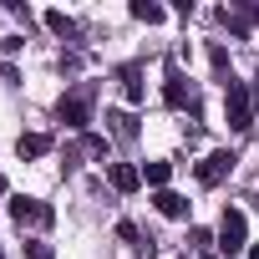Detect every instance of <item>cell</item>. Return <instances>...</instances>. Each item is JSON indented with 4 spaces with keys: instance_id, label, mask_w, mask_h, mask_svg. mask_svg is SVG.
Here are the masks:
<instances>
[{
    "instance_id": "2e32d148",
    "label": "cell",
    "mask_w": 259,
    "mask_h": 259,
    "mask_svg": "<svg viewBox=\"0 0 259 259\" xmlns=\"http://www.w3.org/2000/svg\"><path fill=\"white\" fill-rule=\"evenodd\" d=\"M249 259H259V244H249Z\"/></svg>"
},
{
    "instance_id": "8fae6325",
    "label": "cell",
    "mask_w": 259,
    "mask_h": 259,
    "mask_svg": "<svg viewBox=\"0 0 259 259\" xmlns=\"http://www.w3.org/2000/svg\"><path fill=\"white\" fill-rule=\"evenodd\" d=\"M143 178H148V183H153V188L163 193V183L173 178V163H148V168H143Z\"/></svg>"
},
{
    "instance_id": "ac0fdd59",
    "label": "cell",
    "mask_w": 259,
    "mask_h": 259,
    "mask_svg": "<svg viewBox=\"0 0 259 259\" xmlns=\"http://www.w3.org/2000/svg\"><path fill=\"white\" fill-rule=\"evenodd\" d=\"M0 193H6V178H0Z\"/></svg>"
},
{
    "instance_id": "277c9868",
    "label": "cell",
    "mask_w": 259,
    "mask_h": 259,
    "mask_svg": "<svg viewBox=\"0 0 259 259\" xmlns=\"http://www.w3.org/2000/svg\"><path fill=\"white\" fill-rule=\"evenodd\" d=\"M234 163H239V158H234L229 148H224V153H208V158L198 163V183H203V188L224 183V173H234Z\"/></svg>"
},
{
    "instance_id": "30bf717a",
    "label": "cell",
    "mask_w": 259,
    "mask_h": 259,
    "mask_svg": "<svg viewBox=\"0 0 259 259\" xmlns=\"http://www.w3.org/2000/svg\"><path fill=\"white\" fill-rule=\"evenodd\" d=\"M133 16H138V21H148V26L168 21V11H163V6H153V0H138V6H133Z\"/></svg>"
},
{
    "instance_id": "ba28073f",
    "label": "cell",
    "mask_w": 259,
    "mask_h": 259,
    "mask_svg": "<svg viewBox=\"0 0 259 259\" xmlns=\"http://www.w3.org/2000/svg\"><path fill=\"white\" fill-rule=\"evenodd\" d=\"M153 203H158V213H163V219H188V198H183V193H173V188H163Z\"/></svg>"
},
{
    "instance_id": "e0dca14e",
    "label": "cell",
    "mask_w": 259,
    "mask_h": 259,
    "mask_svg": "<svg viewBox=\"0 0 259 259\" xmlns=\"http://www.w3.org/2000/svg\"><path fill=\"white\" fill-rule=\"evenodd\" d=\"M254 112H259V87H254Z\"/></svg>"
},
{
    "instance_id": "52a82bcc",
    "label": "cell",
    "mask_w": 259,
    "mask_h": 259,
    "mask_svg": "<svg viewBox=\"0 0 259 259\" xmlns=\"http://www.w3.org/2000/svg\"><path fill=\"white\" fill-rule=\"evenodd\" d=\"M163 102H168V107H188V102H193V97H188V81H183V71H178V66H173V71H168V81H163Z\"/></svg>"
},
{
    "instance_id": "7a4b0ae2",
    "label": "cell",
    "mask_w": 259,
    "mask_h": 259,
    "mask_svg": "<svg viewBox=\"0 0 259 259\" xmlns=\"http://www.w3.org/2000/svg\"><path fill=\"white\" fill-rule=\"evenodd\" d=\"M56 112H61V122H66V127H71V133H87V122H92V87H87V81H81V87H76V92H66V97H61V107H56Z\"/></svg>"
},
{
    "instance_id": "6da1fadb",
    "label": "cell",
    "mask_w": 259,
    "mask_h": 259,
    "mask_svg": "<svg viewBox=\"0 0 259 259\" xmlns=\"http://www.w3.org/2000/svg\"><path fill=\"white\" fill-rule=\"evenodd\" d=\"M224 117L234 133H249L254 127V92L249 81H224Z\"/></svg>"
},
{
    "instance_id": "ffe728a7",
    "label": "cell",
    "mask_w": 259,
    "mask_h": 259,
    "mask_svg": "<svg viewBox=\"0 0 259 259\" xmlns=\"http://www.w3.org/2000/svg\"><path fill=\"white\" fill-rule=\"evenodd\" d=\"M0 259H6V254H0Z\"/></svg>"
},
{
    "instance_id": "8992f818",
    "label": "cell",
    "mask_w": 259,
    "mask_h": 259,
    "mask_svg": "<svg viewBox=\"0 0 259 259\" xmlns=\"http://www.w3.org/2000/svg\"><path fill=\"white\" fill-rule=\"evenodd\" d=\"M107 178H112L117 193H138V183H143V173H138V168H127V163H107Z\"/></svg>"
},
{
    "instance_id": "9c48e42d",
    "label": "cell",
    "mask_w": 259,
    "mask_h": 259,
    "mask_svg": "<svg viewBox=\"0 0 259 259\" xmlns=\"http://www.w3.org/2000/svg\"><path fill=\"white\" fill-rule=\"evenodd\" d=\"M46 153H51V138L46 133H26L21 138V158H46Z\"/></svg>"
},
{
    "instance_id": "5b68a950",
    "label": "cell",
    "mask_w": 259,
    "mask_h": 259,
    "mask_svg": "<svg viewBox=\"0 0 259 259\" xmlns=\"http://www.w3.org/2000/svg\"><path fill=\"white\" fill-rule=\"evenodd\" d=\"M11 219H16V224H51L56 213H51L41 198H26V193H16V198H11Z\"/></svg>"
},
{
    "instance_id": "3957f363",
    "label": "cell",
    "mask_w": 259,
    "mask_h": 259,
    "mask_svg": "<svg viewBox=\"0 0 259 259\" xmlns=\"http://www.w3.org/2000/svg\"><path fill=\"white\" fill-rule=\"evenodd\" d=\"M219 249L224 254H244L249 249V224H244L239 208H224V219H219Z\"/></svg>"
},
{
    "instance_id": "7c38bea8",
    "label": "cell",
    "mask_w": 259,
    "mask_h": 259,
    "mask_svg": "<svg viewBox=\"0 0 259 259\" xmlns=\"http://www.w3.org/2000/svg\"><path fill=\"white\" fill-rule=\"evenodd\" d=\"M46 26H51L56 36H76V21H71V16H61V11H46Z\"/></svg>"
},
{
    "instance_id": "d6986e66",
    "label": "cell",
    "mask_w": 259,
    "mask_h": 259,
    "mask_svg": "<svg viewBox=\"0 0 259 259\" xmlns=\"http://www.w3.org/2000/svg\"><path fill=\"white\" fill-rule=\"evenodd\" d=\"M254 208H259V193H254Z\"/></svg>"
},
{
    "instance_id": "4fadbf2b",
    "label": "cell",
    "mask_w": 259,
    "mask_h": 259,
    "mask_svg": "<svg viewBox=\"0 0 259 259\" xmlns=\"http://www.w3.org/2000/svg\"><path fill=\"white\" fill-rule=\"evenodd\" d=\"M107 122L117 127V138H133V133H138V122L127 117V112H107Z\"/></svg>"
},
{
    "instance_id": "9a60e30c",
    "label": "cell",
    "mask_w": 259,
    "mask_h": 259,
    "mask_svg": "<svg viewBox=\"0 0 259 259\" xmlns=\"http://www.w3.org/2000/svg\"><path fill=\"white\" fill-rule=\"evenodd\" d=\"M26 259H56L51 244H26Z\"/></svg>"
},
{
    "instance_id": "5bb4252c",
    "label": "cell",
    "mask_w": 259,
    "mask_h": 259,
    "mask_svg": "<svg viewBox=\"0 0 259 259\" xmlns=\"http://www.w3.org/2000/svg\"><path fill=\"white\" fill-rule=\"evenodd\" d=\"M122 92H127V102H143V81H138V71H133V66L122 71Z\"/></svg>"
}]
</instances>
